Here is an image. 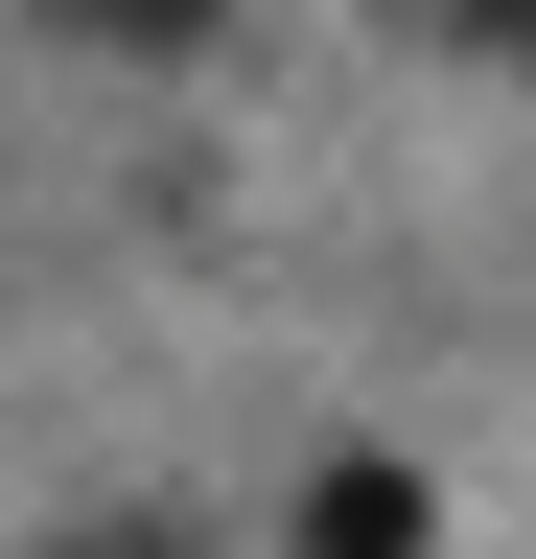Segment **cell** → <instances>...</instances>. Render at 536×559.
<instances>
[{"label":"cell","mask_w":536,"mask_h":559,"mask_svg":"<svg viewBox=\"0 0 536 559\" xmlns=\"http://www.w3.org/2000/svg\"><path fill=\"white\" fill-rule=\"evenodd\" d=\"M303 559H420V466H396V443H326L303 466Z\"/></svg>","instance_id":"1"},{"label":"cell","mask_w":536,"mask_h":559,"mask_svg":"<svg viewBox=\"0 0 536 559\" xmlns=\"http://www.w3.org/2000/svg\"><path fill=\"white\" fill-rule=\"evenodd\" d=\"M47 24H94V47H211L234 0H47Z\"/></svg>","instance_id":"2"},{"label":"cell","mask_w":536,"mask_h":559,"mask_svg":"<svg viewBox=\"0 0 536 559\" xmlns=\"http://www.w3.org/2000/svg\"><path fill=\"white\" fill-rule=\"evenodd\" d=\"M490 24H536V0H490Z\"/></svg>","instance_id":"3"},{"label":"cell","mask_w":536,"mask_h":559,"mask_svg":"<svg viewBox=\"0 0 536 559\" xmlns=\"http://www.w3.org/2000/svg\"><path fill=\"white\" fill-rule=\"evenodd\" d=\"M117 559H164V536H117Z\"/></svg>","instance_id":"4"}]
</instances>
